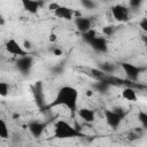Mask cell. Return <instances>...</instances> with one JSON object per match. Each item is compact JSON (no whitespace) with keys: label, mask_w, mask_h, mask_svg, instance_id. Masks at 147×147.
I'll return each mask as SVG.
<instances>
[{"label":"cell","mask_w":147,"mask_h":147,"mask_svg":"<svg viewBox=\"0 0 147 147\" xmlns=\"http://www.w3.org/2000/svg\"><path fill=\"white\" fill-rule=\"evenodd\" d=\"M24 47H25V51H26V49H31V47H32V46H31V42L28 41V40H25V41H24Z\"/></svg>","instance_id":"4316f807"},{"label":"cell","mask_w":147,"mask_h":147,"mask_svg":"<svg viewBox=\"0 0 147 147\" xmlns=\"http://www.w3.org/2000/svg\"><path fill=\"white\" fill-rule=\"evenodd\" d=\"M80 3H82V6L85 7L86 9H93V8L96 7V2H94V1H92V0H82Z\"/></svg>","instance_id":"44dd1931"},{"label":"cell","mask_w":147,"mask_h":147,"mask_svg":"<svg viewBox=\"0 0 147 147\" xmlns=\"http://www.w3.org/2000/svg\"><path fill=\"white\" fill-rule=\"evenodd\" d=\"M54 14H55V16H57L60 18H63L65 21H70V20H72V17L75 15V10L67 7V6H61L60 5L59 8L56 10H54Z\"/></svg>","instance_id":"7c38bea8"},{"label":"cell","mask_w":147,"mask_h":147,"mask_svg":"<svg viewBox=\"0 0 147 147\" xmlns=\"http://www.w3.org/2000/svg\"><path fill=\"white\" fill-rule=\"evenodd\" d=\"M47 125H48V122L32 121V122H30V123L28 124V129H29L30 133H31L34 138H39V137L44 133V131H45V129L47 127Z\"/></svg>","instance_id":"30bf717a"},{"label":"cell","mask_w":147,"mask_h":147,"mask_svg":"<svg viewBox=\"0 0 147 147\" xmlns=\"http://www.w3.org/2000/svg\"><path fill=\"white\" fill-rule=\"evenodd\" d=\"M88 44L91 45V47L99 52V53H106L108 51V42H107V39L105 37H101V36H95L94 38H92Z\"/></svg>","instance_id":"9c48e42d"},{"label":"cell","mask_w":147,"mask_h":147,"mask_svg":"<svg viewBox=\"0 0 147 147\" xmlns=\"http://www.w3.org/2000/svg\"><path fill=\"white\" fill-rule=\"evenodd\" d=\"M75 25L79 32L85 33V32L91 30L92 20L90 17H85V16H78L75 18Z\"/></svg>","instance_id":"8fae6325"},{"label":"cell","mask_w":147,"mask_h":147,"mask_svg":"<svg viewBox=\"0 0 147 147\" xmlns=\"http://www.w3.org/2000/svg\"><path fill=\"white\" fill-rule=\"evenodd\" d=\"M111 15L118 22H125L129 20V9L123 5H115L111 7Z\"/></svg>","instance_id":"ba28073f"},{"label":"cell","mask_w":147,"mask_h":147,"mask_svg":"<svg viewBox=\"0 0 147 147\" xmlns=\"http://www.w3.org/2000/svg\"><path fill=\"white\" fill-rule=\"evenodd\" d=\"M32 94H33V99L36 105L39 108L45 107L46 101H45V93H44V87H42V83L40 80L36 82L34 85L32 86Z\"/></svg>","instance_id":"5b68a950"},{"label":"cell","mask_w":147,"mask_h":147,"mask_svg":"<svg viewBox=\"0 0 147 147\" xmlns=\"http://www.w3.org/2000/svg\"><path fill=\"white\" fill-rule=\"evenodd\" d=\"M125 113L119 109V108H114V109H106L105 110V119L106 123L113 127V129H117L122 122V119L124 118Z\"/></svg>","instance_id":"3957f363"},{"label":"cell","mask_w":147,"mask_h":147,"mask_svg":"<svg viewBox=\"0 0 147 147\" xmlns=\"http://www.w3.org/2000/svg\"><path fill=\"white\" fill-rule=\"evenodd\" d=\"M42 5H44L42 1H36V0H23L22 1L23 8L31 14H37Z\"/></svg>","instance_id":"4fadbf2b"},{"label":"cell","mask_w":147,"mask_h":147,"mask_svg":"<svg viewBox=\"0 0 147 147\" xmlns=\"http://www.w3.org/2000/svg\"><path fill=\"white\" fill-rule=\"evenodd\" d=\"M53 53H54V55H56V56L62 55V51L59 49V48H54V49H53Z\"/></svg>","instance_id":"484cf974"},{"label":"cell","mask_w":147,"mask_h":147,"mask_svg":"<svg viewBox=\"0 0 147 147\" xmlns=\"http://www.w3.org/2000/svg\"><path fill=\"white\" fill-rule=\"evenodd\" d=\"M109 87H110V85H109L105 79L99 80L98 83L94 84V88H95L96 91H99V92H102V93H106Z\"/></svg>","instance_id":"e0dca14e"},{"label":"cell","mask_w":147,"mask_h":147,"mask_svg":"<svg viewBox=\"0 0 147 147\" xmlns=\"http://www.w3.org/2000/svg\"><path fill=\"white\" fill-rule=\"evenodd\" d=\"M59 3L57 2H52V3H49V6H48V8L52 10V11H54V10H56L57 8H59Z\"/></svg>","instance_id":"d4e9b609"},{"label":"cell","mask_w":147,"mask_h":147,"mask_svg":"<svg viewBox=\"0 0 147 147\" xmlns=\"http://www.w3.org/2000/svg\"><path fill=\"white\" fill-rule=\"evenodd\" d=\"M138 119H139V122L141 123V125H142V127L144 129H147V114L145 113V111H139V114H138Z\"/></svg>","instance_id":"d6986e66"},{"label":"cell","mask_w":147,"mask_h":147,"mask_svg":"<svg viewBox=\"0 0 147 147\" xmlns=\"http://www.w3.org/2000/svg\"><path fill=\"white\" fill-rule=\"evenodd\" d=\"M6 51L11 54V55H15V56H18V57H22V56H25V55H29L28 51H25L24 48H22V46L15 40V39H9L7 42H6Z\"/></svg>","instance_id":"8992f818"},{"label":"cell","mask_w":147,"mask_h":147,"mask_svg":"<svg viewBox=\"0 0 147 147\" xmlns=\"http://www.w3.org/2000/svg\"><path fill=\"white\" fill-rule=\"evenodd\" d=\"M51 40H56V34H51Z\"/></svg>","instance_id":"f1b7e54d"},{"label":"cell","mask_w":147,"mask_h":147,"mask_svg":"<svg viewBox=\"0 0 147 147\" xmlns=\"http://www.w3.org/2000/svg\"><path fill=\"white\" fill-rule=\"evenodd\" d=\"M139 24H140V28L142 29V31H145V32H146V31H147V18H146V17H144V18L140 21V23H139Z\"/></svg>","instance_id":"603a6c76"},{"label":"cell","mask_w":147,"mask_h":147,"mask_svg":"<svg viewBox=\"0 0 147 147\" xmlns=\"http://www.w3.org/2000/svg\"><path fill=\"white\" fill-rule=\"evenodd\" d=\"M77 101H78V91L72 86H62L51 103L52 107L54 106H64L71 113L76 111L77 109Z\"/></svg>","instance_id":"6da1fadb"},{"label":"cell","mask_w":147,"mask_h":147,"mask_svg":"<svg viewBox=\"0 0 147 147\" xmlns=\"http://www.w3.org/2000/svg\"><path fill=\"white\" fill-rule=\"evenodd\" d=\"M99 70L102 71L105 75H110V74L115 72L116 65L110 62H101V63H99Z\"/></svg>","instance_id":"2e32d148"},{"label":"cell","mask_w":147,"mask_h":147,"mask_svg":"<svg viewBox=\"0 0 147 147\" xmlns=\"http://www.w3.org/2000/svg\"><path fill=\"white\" fill-rule=\"evenodd\" d=\"M78 116L86 123H93L95 121V114L90 108H80L78 110Z\"/></svg>","instance_id":"5bb4252c"},{"label":"cell","mask_w":147,"mask_h":147,"mask_svg":"<svg viewBox=\"0 0 147 147\" xmlns=\"http://www.w3.org/2000/svg\"><path fill=\"white\" fill-rule=\"evenodd\" d=\"M33 57L31 55H25V56H22V57H18L17 61H16V68L22 74H28L31 68L33 67Z\"/></svg>","instance_id":"52a82bcc"},{"label":"cell","mask_w":147,"mask_h":147,"mask_svg":"<svg viewBox=\"0 0 147 147\" xmlns=\"http://www.w3.org/2000/svg\"><path fill=\"white\" fill-rule=\"evenodd\" d=\"M9 137V130H8V126L6 124V122L0 118V138L2 139H7Z\"/></svg>","instance_id":"ac0fdd59"},{"label":"cell","mask_w":147,"mask_h":147,"mask_svg":"<svg viewBox=\"0 0 147 147\" xmlns=\"http://www.w3.org/2000/svg\"><path fill=\"white\" fill-rule=\"evenodd\" d=\"M121 68L123 69L124 74L126 75L127 79L132 80V82H136L139 77V75L144 71V68L141 67H137L134 64H131V63H127V62H123L121 63Z\"/></svg>","instance_id":"277c9868"},{"label":"cell","mask_w":147,"mask_h":147,"mask_svg":"<svg viewBox=\"0 0 147 147\" xmlns=\"http://www.w3.org/2000/svg\"><path fill=\"white\" fill-rule=\"evenodd\" d=\"M54 137L57 139H70L82 137V133L64 119H59L54 124Z\"/></svg>","instance_id":"7a4b0ae2"},{"label":"cell","mask_w":147,"mask_h":147,"mask_svg":"<svg viewBox=\"0 0 147 147\" xmlns=\"http://www.w3.org/2000/svg\"><path fill=\"white\" fill-rule=\"evenodd\" d=\"M86 94H87L88 96H91V95L93 94V91H91V90H88V91H86Z\"/></svg>","instance_id":"83f0119b"},{"label":"cell","mask_w":147,"mask_h":147,"mask_svg":"<svg viewBox=\"0 0 147 147\" xmlns=\"http://www.w3.org/2000/svg\"><path fill=\"white\" fill-rule=\"evenodd\" d=\"M115 31V26L114 25H108V26H105L103 28V33L106 36H111Z\"/></svg>","instance_id":"7402d4cb"},{"label":"cell","mask_w":147,"mask_h":147,"mask_svg":"<svg viewBox=\"0 0 147 147\" xmlns=\"http://www.w3.org/2000/svg\"><path fill=\"white\" fill-rule=\"evenodd\" d=\"M122 98L126 101H130V102H134L137 101V92L134 88L127 86L125 88H123L122 91Z\"/></svg>","instance_id":"9a60e30c"},{"label":"cell","mask_w":147,"mask_h":147,"mask_svg":"<svg viewBox=\"0 0 147 147\" xmlns=\"http://www.w3.org/2000/svg\"><path fill=\"white\" fill-rule=\"evenodd\" d=\"M141 3V0H131L130 1V6L131 7H139Z\"/></svg>","instance_id":"cb8c5ba5"},{"label":"cell","mask_w":147,"mask_h":147,"mask_svg":"<svg viewBox=\"0 0 147 147\" xmlns=\"http://www.w3.org/2000/svg\"><path fill=\"white\" fill-rule=\"evenodd\" d=\"M9 93V86L7 83L0 80V95L1 96H7Z\"/></svg>","instance_id":"ffe728a7"}]
</instances>
